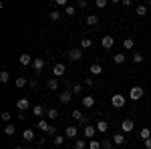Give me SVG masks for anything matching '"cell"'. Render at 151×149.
<instances>
[{"mask_svg":"<svg viewBox=\"0 0 151 149\" xmlns=\"http://www.w3.org/2000/svg\"><path fill=\"white\" fill-rule=\"evenodd\" d=\"M36 127H38V129H40L42 133H47V135H50V137H55V135H57V127H55V125H50L48 121H45V119H40Z\"/></svg>","mask_w":151,"mask_h":149,"instance_id":"cell-1","label":"cell"},{"mask_svg":"<svg viewBox=\"0 0 151 149\" xmlns=\"http://www.w3.org/2000/svg\"><path fill=\"white\" fill-rule=\"evenodd\" d=\"M125 101H127V97H125V95H121V93H115V95L111 97V105H113L115 109L125 107Z\"/></svg>","mask_w":151,"mask_h":149,"instance_id":"cell-2","label":"cell"},{"mask_svg":"<svg viewBox=\"0 0 151 149\" xmlns=\"http://www.w3.org/2000/svg\"><path fill=\"white\" fill-rule=\"evenodd\" d=\"M143 95H145L143 87H131V91H129V99H131V101H139V99H143Z\"/></svg>","mask_w":151,"mask_h":149,"instance_id":"cell-3","label":"cell"},{"mask_svg":"<svg viewBox=\"0 0 151 149\" xmlns=\"http://www.w3.org/2000/svg\"><path fill=\"white\" fill-rule=\"evenodd\" d=\"M67 55H69V58H70V60L79 63V60L83 58V48H81V46H77V48H70V50L67 53Z\"/></svg>","mask_w":151,"mask_h":149,"instance_id":"cell-4","label":"cell"},{"mask_svg":"<svg viewBox=\"0 0 151 149\" xmlns=\"http://www.w3.org/2000/svg\"><path fill=\"white\" fill-rule=\"evenodd\" d=\"M32 69H35V77H40L42 75V69H45V60L42 58H35L32 60Z\"/></svg>","mask_w":151,"mask_h":149,"instance_id":"cell-5","label":"cell"},{"mask_svg":"<svg viewBox=\"0 0 151 149\" xmlns=\"http://www.w3.org/2000/svg\"><path fill=\"white\" fill-rule=\"evenodd\" d=\"M16 109H18L20 113H24V111H28V109H30V101H28L26 97H20V99L16 101Z\"/></svg>","mask_w":151,"mask_h":149,"instance_id":"cell-6","label":"cell"},{"mask_svg":"<svg viewBox=\"0 0 151 149\" xmlns=\"http://www.w3.org/2000/svg\"><path fill=\"white\" fill-rule=\"evenodd\" d=\"M95 135H97V127H95V125H89V127L83 129V137H85V139L91 141V139H95Z\"/></svg>","mask_w":151,"mask_h":149,"instance_id":"cell-7","label":"cell"},{"mask_svg":"<svg viewBox=\"0 0 151 149\" xmlns=\"http://www.w3.org/2000/svg\"><path fill=\"white\" fill-rule=\"evenodd\" d=\"M32 60H35V58L30 57L28 53H22V55H20V58H18L20 67H32Z\"/></svg>","mask_w":151,"mask_h":149,"instance_id":"cell-8","label":"cell"},{"mask_svg":"<svg viewBox=\"0 0 151 149\" xmlns=\"http://www.w3.org/2000/svg\"><path fill=\"white\" fill-rule=\"evenodd\" d=\"M77 135H79V127L69 125L67 129H65V137H69V139H79Z\"/></svg>","mask_w":151,"mask_h":149,"instance_id":"cell-9","label":"cell"},{"mask_svg":"<svg viewBox=\"0 0 151 149\" xmlns=\"http://www.w3.org/2000/svg\"><path fill=\"white\" fill-rule=\"evenodd\" d=\"M121 129H123L125 133H131V131L135 129V123H133V119H123V121H121Z\"/></svg>","mask_w":151,"mask_h":149,"instance_id":"cell-10","label":"cell"},{"mask_svg":"<svg viewBox=\"0 0 151 149\" xmlns=\"http://www.w3.org/2000/svg\"><path fill=\"white\" fill-rule=\"evenodd\" d=\"M32 115H35L36 119L40 121V119L47 115V111H45V107H42V105H35V107H32Z\"/></svg>","mask_w":151,"mask_h":149,"instance_id":"cell-11","label":"cell"},{"mask_svg":"<svg viewBox=\"0 0 151 149\" xmlns=\"http://www.w3.org/2000/svg\"><path fill=\"white\" fill-rule=\"evenodd\" d=\"M65 73H67V67H65V65H60V63H57V65L52 67V75H55L57 79H58V77H63Z\"/></svg>","mask_w":151,"mask_h":149,"instance_id":"cell-12","label":"cell"},{"mask_svg":"<svg viewBox=\"0 0 151 149\" xmlns=\"http://www.w3.org/2000/svg\"><path fill=\"white\" fill-rule=\"evenodd\" d=\"M58 99H60V103H70V101H73V91H70V89H65V91L60 93Z\"/></svg>","mask_w":151,"mask_h":149,"instance_id":"cell-13","label":"cell"},{"mask_svg":"<svg viewBox=\"0 0 151 149\" xmlns=\"http://www.w3.org/2000/svg\"><path fill=\"white\" fill-rule=\"evenodd\" d=\"M101 45H103V48H113V45H115V38L111 35H107L101 38Z\"/></svg>","mask_w":151,"mask_h":149,"instance_id":"cell-14","label":"cell"},{"mask_svg":"<svg viewBox=\"0 0 151 149\" xmlns=\"http://www.w3.org/2000/svg\"><path fill=\"white\" fill-rule=\"evenodd\" d=\"M47 117L50 121H57L58 117H60V111H58L57 107H50V109H47Z\"/></svg>","mask_w":151,"mask_h":149,"instance_id":"cell-15","label":"cell"},{"mask_svg":"<svg viewBox=\"0 0 151 149\" xmlns=\"http://www.w3.org/2000/svg\"><path fill=\"white\" fill-rule=\"evenodd\" d=\"M83 107H85V109H93V107H95V97H93V95L83 97Z\"/></svg>","mask_w":151,"mask_h":149,"instance_id":"cell-16","label":"cell"},{"mask_svg":"<svg viewBox=\"0 0 151 149\" xmlns=\"http://www.w3.org/2000/svg\"><path fill=\"white\" fill-rule=\"evenodd\" d=\"M97 133H107L109 131V123L105 121V119H101V121H97Z\"/></svg>","mask_w":151,"mask_h":149,"instance_id":"cell-17","label":"cell"},{"mask_svg":"<svg viewBox=\"0 0 151 149\" xmlns=\"http://www.w3.org/2000/svg\"><path fill=\"white\" fill-rule=\"evenodd\" d=\"M60 16H63V12H60V10H50V12H48V20H50V22H58Z\"/></svg>","mask_w":151,"mask_h":149,"instance_id":"cell-18","label":"cell"},{"mask_svg":"<svg viewBox=\"0 0 151 149\" xmlns=\"http://www.w3.org/2000/svg\"><path fill=\"white\" fill-rule=\"evenodd\" d=\"M47 87H48V91H57L58 89V79L57 77H50V79L47 81Z\"/></svg>","mask_w":151,"mask_h":149,"instance_id":"cell-19","label":"cell"},{"mask_svg":"<svg viewBox=\"0 0 151 149\" xmlns=\"http://www.w3.org/2000/svg\"><path fill=\"white\" fill-rule=\"evenodd\" d=\"M22 139H24V141H28V143L35 141V131H32V129H24V131H22Z\"/></svg>","mask_w":151,"mask_h":149,"instance_id":"cell-20","label":"cell"},{"mask_svg":"<svg viewBox=\"0 0 151 149\" xmlns=\"http://www.w3.org/2000/svg\"><path fill=\"white\" fill-rule=\"evenodd\" d=\"M85 22L89 24V26H97V24H99V16H97V14H89V16L85 18Z\"/></svg>","mask_w":151,"mask_h":149,"instance_id":"cell-21","label":"cell"},{"mask_svg":"<svg viewBox=\"0 0 151 149\" xmlns=\"http://www.w3.org/2000/svg\"><path fill=\"white\" fill-rule=\"evenodd\" d=\"M147 10H149L147 4H139V6H135V14H137V16H145Z\"/></svg>","mask_w":151,"mask_h":149,"instance_id":"cell-22","label":"cell"},{"mask_svg":"<svg viewBox=\"0 0 151 149\" xmlns=\"http://www.w3.org/2000/svg\"><path fill=\"white\" fill-rule=\"evenodd\" d=\"M113 143L115 145H125V135L123 133H115L113 135Z\"/></svg>","mask_w":151,"mask_h":149,"instance_id":"cell-23","label":"cell"},{"mask_svg":"<svg viewBox=\"0 0 151 149\" xmlns=\"http://www.w3.org/2000/svg\"><path fill=\"white\" fill-rule=\"evenodd\" d=\"M65 135H55V137H52V145H57V147H63V145H65Z\"/></svg>","mask_w":151,"mask_h":149,"instance_id":"cell-24","label":"cell"},{"mask_svg":"<svg viewBox=\"0 0 151 149\" xmlns=\"http://www.w3.org/2000/svg\"><path fill=\"white\" fill-rule=\"evenodd\" d=\"M149 137H151V129H147V127H143V129L139 131V139H141V141H147Z\"/></svg>","mask_w":151,"mask_h":149,"instance_id":"cell-25","label":"cell"},{"mask_svg":"<svg viewBox=\"0 0 151 149\" xmlns=\"http://www.w3.org/2000/svg\"><path fill=\"white\" fill-rule=\"evenodd\" d=\"M113 63L115 65H125V53H117L113 57Z\"/></svg>","mask_w":151,"mask_h":149,"instance_id":"cell-26","label":"cell"},{"mask_svg":"<svg viewBox=\"0 0 151 149\" xmlns=\"http://www.w3.org/2000/svg\"><path fill=\"white\" fill-rule=\"evenodd\" d=\"M89 125H91V119H89V115H85L81 121L77 123V127H79V129H85V127H89Z\"/></svg>","mask_w":151,"mask_h":149,"instance_id":"cell-27","label":"cell"},{"mask_svg":"<svg viewBox=\"0 0 151 149\" xmlns=\"http://www.w3.org/2000/svg\"><path fill=\"white\" fill-rule=\"evenodd\" d=\"M83 87H85V85H81V83H73V87H70L73 95H81V93H83Z\"/></svg>","mask_w":151,"mask_h":149,"instance_id":"cell-28","label":"cell"},{"mask_svg":"<svg viewBox=\"0 0 151 149\" xmlns=\"http://www.w3.org/2000/svg\"><path fill=\"white\" fill-rule=\"evenodd\" d=\"M14 85H16L18 89H22V87H26V85H28V79H26V77H18V79L14 81Z\"/></svg>","mask_w":151,"mask_h":149,"instance_id":"cell-29","label":"cell"},{"mask_svg":"<svg viewBox=\"0 0 151 149\" xmlns=\"http://www.w3.org/2000/svg\"><path fill=\"white\" fill-rule=\"evenodd\" d=\"M101 73H103V67H101V65H97V63H93V65H91V75L97 77V75H101Z\"/></svg>","mask_w":151,"mask_h":149,"instance_id":"cell-30","label":"cell"},{"mask_svg":"<svg viewBox=\"0 0 151 149\" xmlns=\"http://www.w3.org/2000/svg\"><path fill=\"white\" fill-rule=\"evenodd\" d=\"M70 117H73V119H75V121L79 123V121H81V119L85 117V115H83V111H79V109H75V111L70 113Z\"/></svg>","mask_w":151,"mask_h":149,"instance_id":"cell-31","label":"cell"},{"mask_svg":"<svg viewBox=\"0 0 151 149\" xmlns=\"http://www.w3.org/2000/svg\"><path fill=\"white\" fill-rule=\"evenodd\" d=\"M89 147V143H85V139H75V149H85Z\"/></svg>","mask_w":151,"mask_h":149,"instance_id":"cell-32","label":"cell"},{"mask_svg":"<svg viewBox=\"0 0 151 149\" xmlns=\"http://www.w3.org/2000/svg\"><path fill=\"white\" fill-rule=\"evenodd\" d=\"M133 46H135V40H133V38H125V40H123V48H125V50L133 48Z\"/></svg>","mask_w":151,"mask_h":149,"instance_id":"cell-33","label":"cell"},{"mask_svg":"<svg viewBox=\"0 0 151 149\" xmlns=\"http://www.w3.org/2000/svg\"><path fill=\"white\" fill-rule=\"evenodd\" d=\"M28 87H30L32 91H36V89H38V77H32V79H28Z\"/></svg>","mask_w":151,"mask_h":149,"instance_id":"cell-34","label":"cell"},{"mask_svg":"<svg viewBox=\"0 0 151 149\" xmlns=\"http://www.w3.org/2000/svg\"><path fill=\"white\" fill-rule=\"evenodd\" d=\"M8 81H10V75H8V71H2V73H0V83H2V85H6Z\"/></svg>","mask_w":151,"mask_h":149,"instance_id":"cell-35","label":"cell"},{"mask_svg":"<svg viewBox=\"0 0 151 149\" xmlns=\"http://www.w3.org/2000/svg\"><path fill=\"white\" fill-rule=\"evenodd\" d=\"M79 46H81V48H91V46H93V40H91V38H83Z\"/></svg>","mask_w":151,"mask_h":149,"instance_id":"cell-36","label":"cell"},{"mask_svg":"<svg viewBox=\"0 0 151 149\" xmlns=\"http://www.w3.org/2000/svg\"><path fill=\"white\" fill-rule=\"evenodd\" d=\"M75 12H77V6H73V4H69V6L65 8V14H67V16H75Z\"/></svg>","mask_w":151,"mask_h":149,"instance_id":"cell-37","label":"cell"},{"mask_svg":"<svg viewBox=\"0 0 151 149\" xmlns=\"http://www.w3.org/2000/svg\"><path fill=\"white\" fill-rule=\"evenodd\" d=\"M4 133H6V135H14V133H16V129H14V125H12V123H8V125L4 127Z\"/></svg>","mask_w":151,"mask_h":149,"instance_id":"cell-38","label":"cell"},{"mask_svg":"<svg viewBox=\"0 0 151 149\" xmlns=\"http://www.w3.org/2000/svg\"><path fill=\"white\" fill-rule=\"evenodd\" d=\"M113 147V141H111V139H103V141H101V149H111Z\"/></svg>","mask_w":151,"mask_h":149,"instance_id":"cell-39","label":"cell"},{"mask_svg":"<svg viewBox=\"0 0 151 149\" xmlns=\"http://www.w3.org/2000/svg\"><path fill=\"white\" fill-rule=\"evenodd\" d=\"M89 149H101V141L91 139V141H89Z\"/></svg>","mask_w":151,"mask_h":149,"instance_id":"cell-40","label":"cell"},{"mask_svg":"<svg viewBox=\"0 0 151 149\" xmlns=\"http://www.w3.org/2000/svg\"><path fill=\"white\" fill-rule=\"evenodd\" d=\"M143 55H141V53H135V55H133V63H135V65H139V63H143Z\"/></svg>","mask_w":151,"mask_h":149,"instance_id":"cell-41","label":"cell"},{"mask_svg":"<svg viewBox=\"0 0 151 149\" xmlns=\"http://www.w3.org/2000/svg\"><path fill=\"white\" fill-rule=\"evenodd\" d=\"M55 4H57V8H67V6H69L67 0H55Z\"/></svg>","mask_w":151,"mask_h":149,"instance_id":"cell-42","label":"cell"},{"mask_svg":"<svg viewBox=\"0 0 151 149\" xmlns=\"http://www.w3.org/2000/svg\"><path fill=\"white\" fill-rule=\"evenodd\" d=\"M87 6H89V2H87V0H77V8H87Z\"/></svg>","mask_w":151,"mask_h":149,"instance_id":"cell-43","label":"cell"},{"mask_svg":"<svg viewBox=\"0 0 151 149\" xmlns=\"http://www.w3.org/2000/svg\"><path fill=\"white\" fill-rule=\"evenodd\" d=\"M85 87H95V81H93V77H89V79H85V83H83Z\"/></svg>","mask_w":151,"mask_h":149,"instance_id":"cell-44","label":"cell"},{"mask_svg":"<svg viewBox=\"0 0 151 149\" xmlns=\"http://www.w3.org/2000/svg\"><path fill=\"white\" fill-rule=\"evenodd\" d=\"M95 6H97V8H105V6H107V0H97Z\"/></svg>","mask_w":151,"mask_h":149,"instance_id":"cell-45","label":"cell"},{"mask_svg":"<svg viewBox=\"0 0 151 149\" xmlns=\"http://www.w3.org/2000/svg\"><path fill=\"white\" fill-rule=\"evenodd\" d=\"M10 111H8V109H6V111H2V119H4V121H10Z\"/></svg>","mask_w":151,"mask_h":149,"instance_id":"cell-46","label":"cell"},{"mask_svg":"<svg viewBox=\"0 0 151 149\" xmlns=\"http://www.w3.org/2000/svg\"><path fill=\"white\" fill-rule=\"evenodd\" d=\"M143 145H145V149H151V137L147 141H143Z\"/></svg>","mask_w":151,"mask_h":149,"instance_id":"cell-47","label":"cell"},{"mask_svg":"<svg viewBox=\"0 0 151 149\" xmlns=\"http://www.w3.org/2000/svg\"><path fill=\"white\" fill-rule=\"evenodd\" d=\"M121 4H123V6H125V8H127V6H131V4H133V2H131V0H121Z\"/></svg>","mask_w":151,"mask_h":149,"instance_id":"cell-48","label":"cell"},{"mask_svg":"<svg viewBox=\"0 0 151 149\" xmlns=\"http://www.w3.org/2000/svg\"><path fill=\"white\" fill-rule=\"evenodd\" d=\"M14 149H22V145H14Z\"/></svg>","mask_w":151,"mask_h":149,"instance_id":"cell-49","label":"cell"},{"mask_svg":"<svg viewBox=\"0 0 151 149\" xmlns=\"http://www.w3.org/2000/svg\"><path fill=\"white\" fill-rule=\"evenodd\" d=\"M147 8H149V10H151V0H149V2H147Z\"/></svg>","mask_w":151,"mask_h":149,"instance_id":"cell-50","label":"cell"}]
</instances>
